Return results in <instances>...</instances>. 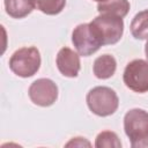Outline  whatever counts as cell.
<instances>
[{
	"instance_id": "obj_1",
	"label": "cell",
	"mask_w": 148,
	"mask_h": 148,
	"mask_svg": "<svg viewBox=\"0 0 148 148\" xmlns=\"http://www.w3.org/2000/svg\"><path fill=\"white\" fill-rule=\"evenodd\" d=\"M124 131L132 148H148V112L131 109L124 116Z\"/></svg>"
},
{
	"instance_id": "obj_2",
	"label": "cell",
	"mask_w": 148,
	"mask_h": 148,
	"mask_svg": "<svg viewBox=\"0 0 148 148\" xmlns=\"http://www.w3.org/2000/svg\"><path fill=\"white\" fill-rule=\"evenodd\" d=\"M86 101L89 110L98 117L111 116L119 106V98L116 91L104 86H97L90 89Z\"/></svg>"
},
{
	"instance_id": "obj_3",
	"label": "cell",
	"mask_w": 148,
	"mask_h": 148,
	"mask_svg": "<svg viewBox=\"0 0 148 148\" xmlns=\"http://www.w3.org/2000/svg\"><path fill=\"white\" fill-rule=\"evenodd\" d=\"M40 53L35 46H27L16 50L9 59L10 71L20 77L34 76L40 67Z\"/></svg>"
},
{
	"instance_id": "obj_4",
	"label": "cell",
	"mask_w": 148,
	"mask_h": 148,
	"mask_svg": "<svg viewBox=\"0 0 148 148\" xmlns=\"http://www.w3.org/2000/svg\"><path fill=\"white\" fill-rule=\"evenodd\" d=\"M89 23L103 45H113L123 37V17L110 14H99Z\"/></svg>"
},
{
	"instance_id": "obj_5",
	"label": "cell",
	"mask_w": 148,
	"mask_h": 148,
	"mask_svg": "<svg viewBox=\"0 0 148 148\" xmlns=\"http://www.w3.org/2000/svg\"><path fill=\"white\" fill-rule=\"evenodd\" d=\"M72 43L76 52L82 57H89L103 46L90 23H81L74 28L72 32Z\"/></svg>"
},
{
	"instance_id": "obj_6",
	"label": "cell",
	"mask_w": 148,
	"mask_h": 148,
	"mask_svg": "<svg viewBox=\"0 0 148 148\" xmlns=\"http://www.w3.org/2000/svg\"><path fill=\"white\" fill-rule=\"evenodd\" d=\"M125 86L134 92L143 94L148 91V61L134 59L130 61L123 74Z\"/></svg>"
},
{
	"instance_id": "obj_7",
	"label": "cell",
	"mask_w": 148,
	"mask_h": 148,
	"mask_svg": "<svg viewBox=\"0 0 148 148\" xmlns=\"http://www.w3.org/2000/svg\"><path fill=\"white\" fill-rule=\"evenodd\" d=\"M30 101L38 106H51L58 98V86L50 79H37L28 90Z\"/></svg>"
},
{
	"instance_id": "obj_8",
	"label": "cell",
	"mask_w": 148,
	"mask_h": 148,
	"mask_svg": "<svg viewBox=\"0 0 148 148\" xmlns=\"http://www.w3.org/2000/svg\"><path fill=\"white\" fill-rule=\"evenodd\" d=\"M56 64L59 72L66 77H76L79 75L81 64L80 54L72 49L65 46L61 47L57 54Z\"/></svg>"
},
{
	"instance_id": "obj_9",
	"label": "cell",
	"mask_w": 148,
	"mask_h": 148,
	"mask_svg": "<svg viewBox=\"0 0 148 148\" xmlns=\"http://www.w3.org/2000/svg\"><path fill=\"white\" fill-rule=\"evenodd\" d=\"M117 69V61L111 54H102L97 57L92 65V72L97 79L106 80L113 76Z\"/></svg>"
},
{
	"instance_id": "obj_10",
	"label": "cell",
	"mask_w": 148,
	"mask_h": 148,
	"mask_svg": "<svg viewBox=\"0 0 148 148\" xmlns=\"http://www.w3.org/2000/svg\"><path fill=\"white\" fill-rule=\"evenodd\" d=\"M6 13L13 18H23L35 8L34 0H3Z\"/></svg>"
},
{
	"instance_id": "obj_11",
	"label": "cell",
	"mask_w": 148,
	"mask_h": 148,
	"mask_svg": "<svg viewBox=\"0 0 148 148\" xmlns=\"http://www.w3.org/2000/svg\"><path fill=\"white\" fill-rule=\"evenodd\" d=\"M97 12L99 14H110L125 17L130 12V2L128 0H106L98 2Z\"/></svg>"
},
{
	"instance_id": "obj_12",
	"label": "cell",
	"mask_w": 148,
	"mask_h": 148,
	"mask_svg": "<svg viewBox=\"0 0 148 148\" xmlns=\"http://www.w3.org/2000/svg\"><path fill=\"white\" fill-rule=\"evenodd\" d=\"M130 29L132 36L135 39H148V9L135 14V16L132 18Z\"/></svg>"
},
{
	"instance_id": "obj_13",
	"label": "cell",
	"mask_w": 148,
	"mask_h": 148,
	"mask_svg": "<svg viewBox=\"0 0 148 148\" xmlns=\"http://www.w3.org/2000/svg\"><path fill=\"white\" fill-rule=\"evenodd\" d=\"M36 8L46 15H57L62 12L66 0H34Z\"/></svg>"
},
{
	"instance_id": "obj_14",
	"label": "cell",
	"mask_w": 148,
	"mask_h": 148,
	"mask_svg": "<svg viewBox=\"0 0 148 148\" xmlns=\"http://www.w3.org/2000/svg\"><path fill=\"white\" fill-rule=\"evenodd\" d=\"M96 148H120L121 142L118 135L112 131H103L98 133L95 140Z\"/></svg>"
},
{
	"instance_id": "obj_15",
	"label": "cell",
	"mask_w": 148,
	"mask_h": 148,
	"mask_svg": "<svg viewBox=\"0 0 148 148\" xmlns=\"http://www.w3.org/2000/svg\"><path fill=\"white\" fill-rule=\"evenodd\" d=\"M66 147H90L91 143L86 139V138H81V136H76L71 139V141H68L66 145Z\"/></svg>"
},
{
	"instance_id": "obj_16",
	"label": "cell",
	"mask_w": 148,
	"mask_h": 148,
	"mask_svg": "<svg viewBox=\"0 0 148 148\" xmlns=\"http://www.w3.org/2000/svg\"><path fill=\"white\" fill-rule=\"evenodd\" d=\"M145 54H146V58L148 59V39H147V43L145 45Z\"/></svg>"
},
{
	"instance_id": "obj_17",
	"label": "cell",
	"mask_w": 148,
	"mask_h": 148,
	"mask_svg": "<svg viewBox=\"0 0 148 148\" xmlns=\"http://www.w3.org/2000/svg\"><path fill=\"white\" fill-rule=\"evenodd\" d=\"M94 1H97V2H103V1H106V0H94Z\"/></svg>"
}]
</instances>
